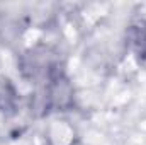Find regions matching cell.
I'll return each mask as SVG.
<instances>
[{"instance_id": "6da1fadb", "label": "cell", "mask_w": 146, "mask_h": 145, "mask_svg": "<svg viewBox=\"0 0 146 145\" xmlns=\"http://www.w3.org/2000/svg\"><path fill=\"white\" fill-rule=\"evenodd\" d=\"M46 138L49 145H76L78 133L76 128L66 118H53L46 128Z\"/></svg>"}]
</instances>
